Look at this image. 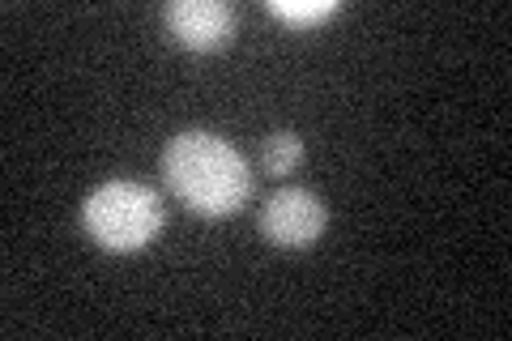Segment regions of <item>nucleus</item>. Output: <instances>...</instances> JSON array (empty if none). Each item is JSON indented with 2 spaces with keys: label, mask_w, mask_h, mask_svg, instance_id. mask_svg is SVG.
<instances>
[{
  "label": "nucleus",
  "mask_w": 512,
  "mask_h": 341,
  "mask_svg": "<svg viewBox=\"0 0 512 341\" xmlns=\"http://www.w3.org/2000/svg\"><path fill=\"white\" fill-rule=\"evenodd\" d=\"M163 180L175 201L201 218H231L252 197V171L231 141L205 128L171 137L163 150Z\"/></svg>",
  "instance_id": "f257e3e1"
},
{
  "label": "nucleus",
  "mask_w": 512,
  "mask_h": 341,
  "mask_svg": "<svg viewBox=\"0 0 512 341\" xmlns=\"http://www.w3.org/2000/svg\"><path fill=\"white\" fill-rule=\"evenodd\" d=\"M163 222H167L163 197L150 184H137V180H111L99 192H90L82 205L86 235L103 252H116V256L150 248L158 231H163Z\"/></svg>",
  "instance_id": "f03ea898"
},
{
  "label": "nucleus",
  "mask_w": 512,
  "mask_h": 341,
  "mask_svg": "<svg viewBox=\"0 0 512 341\" xmlns=\"http://www.w3.org/2000/svg\"><path fill=\"white\" fill-rule=\"evenodd\" d=\"M329 209L308 188H278L261 205V235L282 252H303L325 235Z\"/></svg>",
  "instance_id": "7ed1b4c3"
},
{
  "label": "nucleus",
  "mask_w": 512,
  "mask_h": 341,
  "mask_svg": "<svg viewBox=\"0 0 512 341\" xmlns=\"http://www.w3.org/2000/svg\"><path fill=\"white\" fill-rule=\"evenodd\" d=\"M163 22L188 52H222L235 39V9L222 0H175L163 9Z\"/></svg>",
  "instance_id": "20e7f679"
},
{
  "label": "nucleus",
  "mask_w": 512,
  "mask_h": 341,
  "mask_svg": "<svg viewBox=\"0 0 512 341\" xmlns=\"http://www.w3.org/2000/svg\"><path fill=\"white\" fill-rule=\"evenodd\" d=\"M269 13H274L278 22L286 26H299V30H308V26H320V22H329V18H338V0H269L265 5Z\"/></svg>",
  "instance_id": "39448f33"
},
{
  "label": "nucleus",
  "mask_w": 512,
  "mask_h": 341,
  "mask_svg": "<svg viewBox=\"0 0 512 341\" xmlns=\"http://www.w3.org/2000/svg\"><path fill=\"white\" fill-rule=\"evenodd\" d=\"M299 162H303V141H299V133H291V128H278V133L265 137V145H261V167H265L269 175H291Z\"/></svg>",
  "instance_id": "423d86ee"
}]
</instances>
